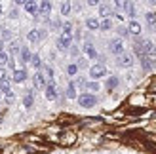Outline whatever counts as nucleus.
Instances as JSON below:
<instances>
[{
	"label": "nucleus",
	"instance_id": "16",
	"mask_svg": "<svg viewBox=\"0 0 156 154\" xmlns=\"http://www.w3.org/2000/svg\"><path fill=\"white\" fill-rule=\"evenodd\" d=\"M99 13L103 15L105 19H108V15L112 13V10H111V6H107V4H103V6H99Z\"/></svg>",
	"mask_w": 156,
	"mask_h": 154
},
{
	"label": "nucleus",
	"instance_id": "26",
	"mask_svg": "<svg viewBox=\"0 0 156 154\" xmlns=\"http://www.w3.org/2000/svg\"><path fill=\"white\" fill-rule=\"evenodd\" d=\"M61 27H63V34H71V30H73V25H71V23H63Z\"/></svg>",
	"mask_w": 156,
	"mask_h": 154
},
{
	"label": "nucleus",
	"instance_id": "37",
	"mask_svg": "<svg viewBox=\"0 0 156 154\" xmlns=\"http://www.w3.org/2000/svg\"><path fill=\"white\" fill-rule=\"evenodd\" d=\"M152 4H156V2H152Z\"/></svg>",
	"mask_w": 156,
	"mask_h": 154
},
{
	"label": "nucleus",
	"instance_id": "1",
	"mask_svg": "<svg viewBox=\"0 0 156 154\" xmlns=\"http://www.w3.org/2000/svg\"><path fill=\"white\" fill-rule=\"evenodd\" d=\"M78 103H80V107H84V109H90V107H93L97 103V97L91 95V93H84L78 97Z\"/></svg>",
	"mask_w": 156,
	"mask_h": 154
},
{
	"label": "nucleus",
	"instance_id": "7",
	"mask_svg": "<svg viewBox=\"0 0 156 154\" xmlns=\"http://www.w3.org/2000/svg\"><path fill=\"white\" fill-rule=\"evenodd\" d=\"M131 63H133V57L129 55V53H122V55L118 57V67H131Z\"/></svg>",
	"mask_w": 156,
	"mask_h": 154
},
{
	"label": "nucleus",
	"instance_id": "36",
	"mask_svg": "<svg viewBox=\"0 0 156 154\" xmlns=\"http://www.w3.org/2000/svg\"><path fill=\"white\" fill-rule=\"evenodd\" d=\"M0 12H2V4H0Z\"/></svg>",
	"mask_w": 156,
	"mask_h": 154
},
{
	"label": "nucleus",
	"instance_id": "17",
	"mask_svg": "<svg viewBox=\"0 0 156 154\" xmlns=\"http://www.w3.org/2000/svg\"><path fill=\"white\" fill-rule=\"evenodd\" d=\"M67 97H69V99H74V97H76V86H74V82L69 84V88H67Z\"/></svg>",
	"mask_w": 156,
	"mask_h": 154
},
{
	"label": "nucleus",
	"instance_id": "25",
	"mask_svg": "<svg viewBox=\"0 0 156 154\" xmlns=\"http://www.w3.org/2000/svg\"><path fill=\"white\" fill-rule=\"evenodd\" d=\"M71 2H63V4H61V13H63V15H67L69 12H71Z\"/></svg>",
	"mask_w": 156,
	"mask_h": 154
},
{
	"label": "nucleus",
	"instance_id": "22",
	"mask_svg": "<svg viewBox=\"0 0 156 154\" xmlns=\"http://www.w3.org/2000/svg\"><path fill=\"white\" fill-rule=\"evenodd\" d=\"M118 78H116V76H111V78H108V82H107V88L108 89H112V88H116V86H118Z\"/></svg>",
	"mask_w": 156,
	"mask_h": 154
},
{
	"label": "nucleus",
	"instance_id": "18",
	"mask_svg": "<svg viewBox=\"0 0 156 154\" xmlns=\"http://www.w3.org/2000/svg\"><path fill=\"white\" fill-rule=\"evenodd\" d=\"M145 17H147V23H149L151 27H156V13L154 12H147Z\"/></svg>",
	"mask_w": 156,
	"mask_h": 154
},
{
	"label": "nucleus",
	"instance_id": "8",
	"mask_svg": "<svg viewBox=\"0 0 156 154\" xmlns=\"http://www.w3.org/2000/svg\"><path fill=\"white\" fill-rule=\"evenodd\" d=\"M46 97H48L50 101H51V99H55V97H57V88H55V84H53L51 80L48 82V86H46Z\"/></svg>",
	"mask_w": 156,
	"mask_h": 154
},
{
	"label": "nucleus",
	"instance_id": "6",
	"mask_svg": "<svg viewBox=\"0 0 156 154\" xmlns=\"http://www.w3.org/2000/svg\"><path fill=\"white\" fill-rule=\"evenodd\" d=\"M33 82H34V88H38V89H44L46 86H48V82H46V78H44L42 72H36L34 78H33Z\"/></svg>",
	"mask_w": 156,
	"mask_h": 154
},
{
	"label": "nucleus",
	"instance_id": "30",
	"mask_svg": "<svg viewBox=\"0 0 156 154\" xmlns=\"http://www.w3.org/2000/svg\"><path fill=\"white\" fill-rule=\"evenodd\" d=\"M4 63H8V53L6 51L0 53V65H4Z\"/></svg>",
	"mask_w": 156,
	"mask_h": 154
},
{
	"label": "nucleus",
	"instance_id": "27",
	"mask_svg": "<svg viewBox=\"0 0 156 154\" xmlns=\"http://www.w3.org/2000/svg\"><path fill=\"white\" fill-rule=\"evenodd\" d=\"M86 88L91 89V91H95V89H99V84L97 82H86Z\"/></svg>",
	"mask_w": 156,
	"mask_h": 154
},
{
	"label": "nucleus",
	"instance_id": "10",
	"mask_svg": "<svg viewBox=\"0 0 156 154\" xmlns=\"http://www.w3.org/2000/svg\"><path fill=\"white\" fill-rule=\"evenodd\" d=\"M84 51H86V55H88L90 59H95L97 57V51H95V48H93L91 42H86L84 44Z\"/></svg>",
	"mask_w": 156,
	"mask_h": 154
},
{
	"label": "nucleus",
	"instance_id": "13",
	"mask_svg": "<svg viewBox=\"0 0 156 154\" xmlns=\"http://www.w3.org/2000/svg\"><path fill=\"white\" fill-rule=\"evenodd\" d=\"M128 33H129V34H141V25H139L137 21H129Z\"/></svg>",
	"mask_w": 156,
	"mask_h": 154
},
{
	"label": "nucleus",
	"instance_id": "20",
	"mask_svg": "<svg viewBox=\"0 0 156 154\" xmlns=\"http://www.w3.org/2000/svg\"><path fill=\"white\" fill-rule=\"evenodd\" d=\"M33 103H34L33 93H27V95H25V99H23V105H25L27 109H30V107H33Z\"/></svg>",
	"mask_w": 156,
	"mask_h": 154
},
{
	"label": "nucleus",
	"instance_id": "5",
	"mask_svg": "<svg viewBox=\"0 0 156 154\" xmlns=\"http://www.w3.org/2000/svg\"><path fill=\"white\" fill-rule=\"evenodd\" d=\"M12 80L13 82H17V84H23L27 80V71L25 68H15L13 71V76H12Z\"/></svg>",
	"mask_w": 156,
	"mask_h": 154
},
{
	"label": "nucleus",
	"instance_id": "32",
	"mask_svg": "<svg viewBox=\"0 0 156 154\" xmlns=\"http://www.w3.org/2000/svg\"><path fill=\"white\" fill-rule=\"evenodd\" d=\"M6 80V71L4 68H0V82H4Z\"/></svg>",
	"mask_w": 156,
	"mask_h": 154
},
{
	"label": "nucleus",
	"instance_id": "35",
	"mask_svg": "<svg viewBox=\"0 0 156 154\" xmlns=\"http://www.w3.org/2000/svg\"><path fill=\"white\" fill-rule=\"evenodd\" d=\"M2 46H4V44H2V40H0V53H2V51H4V50H2Z\"/></svg>",
	"mask_w": 156,
	"mask_h": 154
},
{
	"label": "nucleus",
	"instance_id": "28",
	"mask_svg": "<svg viewBox=\"0 0 156 154\" xmlns=\"http://www.w3.org/2000/svg\"><path fill=\"white\" fill-rule=\"evenodd\" d=\"M19 42H13L12 46H10V53H19Z\"/></svg>",
	"mask_w": 156,
	"mask_h": 154
},
{
	"label": "nucleus",
	"instance_id": "23",
	"mask_svg": "<svg viewBox=\"0 0 156 154\" xmlns=\"http://www.w3.org/2000/svg\"><path fill=\"white\" fill-rule=\"evenodd\" d=\"M124 10H126V12L131 15V17L135 15V8H133V4H131V2H124Z\"/></svg>",
	"mask_w": 156,
	"mask_h": 154
},
{
	"label": "nucleus",
	"instance_id": "31",
	"mask_svg": "<svg viewBox=\"0 0 156 154\" xmlns=\"http://www.w3.org/2000/svg\"><path fill=\"white\" fill-rule=\"evenodd\" d=\"M118 33H120L122 36H129V33H128V29H126V27H120V29H118Z\"/></svg>",
	"mask_w": 156,
	"mask_h": 154
},
{
	"label": "nucleus",
	"instance_id": "29",
	"mask_svg": "<svg viewBox=\"0 0 156 154\" xmlns=\"http://www.w3.org/2000/svg\"><path fill=\"white\" fill-rule=\"evenodd\" d=\"M76 71H78V65H69L67 67V72L69 74H76Z\"/></svg>",
	"mask_w": 156,
	"mask_h": 154
},
{
	"label": "nucleus",
	"instance_id": "4",
	"mask_svg": "<svg viewBox=\"0 0 156 154\" xmlns=\"http://www.w3.org/2000/svg\"><path fill=\"white\" fill-rule=\"evenodd\" d=\"M71 42H73V34H61V38L57 40V48L59 50H69Z\"/></svg>",
	"mask_w": 156,
	"mask_h": 154
},
{
	"label": "nucleus",
	"instance_id": "3",
	"mask_svg": "<svg viewBox=\"0 0 156 154\" xmlns=\"http://www.w3.org/2000/svg\"><path fill=\"white\" fill-rule=\"evenodd\" d=\"M107 74V67L105 65H93L90 68V76L91 78H101V76Z\"/></svg>",
	"mask_w": 156,
	"mask_h": 154
},
{
	"label": "nucleus",
	"instance_id": "19",
	"mask_svg": "<svg viewBox=\"0 0 156 154\" xmlns=\"http://www.w3.org/2000/svg\"><path fill=\"white\" fill-rule=\"evenodd\" d=\"M30 65H33L34 68H40V67H42V59H40V55H36V53H34V55L30 57Z\"/></svg>",
	"mask_w": 156,
	"mask_h": 154
},
{
	"label": "nucleus",
	"instance_id": "2",
	"mask_svg": "<svg viewBox=\"0 0 156 154\" xmlns=\"http://www.w3.org/2000/svg\"><path fill=\"white\" fill-rule=\"evenodd\" d=\"M108 48H111V53H114V55L120 57L122 53H124V42L120 40V38H114V40H111Z\"/></svg>",
	"mask_w": 156,
	"mask_h": 154
},
{
	"label": "nucleus",
	"instance_id": "12",
	"mask_svg": "<svg viewBox=\"0 0 156 154\" xmlns=\"http://www.w3.org/2000/svg\"><path fill=\"white\" fill-rule=\"evenodd\" d=\"M30 57H33V53L29 51V48H21V50H19V59H21V63H29Z\"/></svg>",
	"mask_w": 156,
	"mask_h": 154
},
{
	"label": "nucleus",
	"instance_id": "11",
	"mask_svg": "<svg viewBox=\"0 0 156 154\" xmlns=\"http://www.w3.org/2000/svg\"><path fill=\"white\" fill-rule=\"evenodd\" d=\"M25 10L36 17V15H38V2H34V0H29V2H25Z\"/></svg>",
	"mask_w": 156,
	"mask_h": 154
},
{
	"label": "nucleus",
	"instance_id": "14",
	"mask_svg": "<svg viewBox=\"0 0 156 154\" xmlns=\"http://www.w3.org/2000/svg\"><path fill=\"white\" fill-rule=\"evenodd\" d=\"M141 65H143V68L145 71H151V68H154V59H151V57H141Z\"/></svg>",
	"mask_w": 156,
	"mask_h": 154
},
{
	"label": "nucleus",
	"instance_id": "33",
	"mask_svg": "<svg viewBox=\"0 0 156 154\" xmlns=\"http://www.w3.org/2000/svg\"><path fill=\"white\" fill-rule=\"evenodd\" d=\"M6 101H8V103L13 101V93H12V91H10V93H6Z\"/></svg>",
	"mask_w": 156,
	"mask_h": 154
},
{
	"label": "nucleus",
	"instance_id": "24",
	"mask_svg": "<svg viewBox=\"0 0 156 154\" xmlns=\"http://www.w3.org/2000/svg\"><path fill=\"white\" fill-rule=\"evenodd\" d=\"M111 27H112V21L111 19H103V21L99 23V29H103V30H108Z\"/></svg>",
	"mask_w": 156,
	"mask_h": 154
},
{
	"label": "nucleus",
	"instance_id": "21",
	"mask_svg": "<svg viewBox=\"0 0 156 154\" xmlns=\"http://www.w3.org/2000/svg\"><path fill=\"white\" fill-rule=\"evenodd\" d=\"M0 93H10V82L4 80V82H0Z\"/></svg>",
	"mask_w": 156,
	"mask_h": 154
},
{
	"label": "nucleus",
	"instance_id": "9",
	"mask_svg": "<svg viewBox=\"0 0 156 154\" xmlns=\"http://www.w3.org/2000/svg\"><path fill=\"white\" fill-rule=\"evenodd\" d=\"M27 38H29V42H38V40H42V38H44V33H42V30H38V29H33L27 34Z\"/></svg>",
	"mask_w": 156,
	"mask_h": 154
},
{
	"label": "nucleus",
	"instance_id": "34",
	"mask_svg": "<svg viewBox=\"0 0 156 154\" xmlns=\"http://www.w3.org/2000/svg\"><path fill=\"white\" fill-rule=\"evenodd\" d=\"M71 53H73V55H78V48H76V46H71Z\"/></svg>",
	"mask_w": 156,
	"mask_h": 154
},
{
	"label": "nucleus",
	"instance_id": "15",
	"mask_svg": "<svg viewBox=\"0 0 156 154\" xmlns=\"http://www.w3.org/2000/svg\"><path fill=\"white\" fill-rule=\"evenodd\" d=\"M86 27H88V29H91V30L99 29V19H95V17H90V19H86Z\"/></svg>",
	"mask_w": 156,
	"mask_h": 154
}]
</instances>
